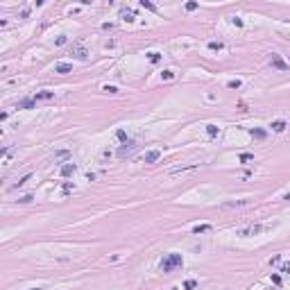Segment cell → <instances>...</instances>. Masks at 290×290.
<instances>
[{
  "instance_id": "1",
  "label": "cell",
  "mask_w": 290,
  "mask_h": 290,
  "mask_svg": "<svg viewBox=\"0 0 290 290\" xmlns=\"http://www.w3.org/2000/svg\"><path fill=\"white\" fill-rule=\"evenodd\" d=\"M175 268H181V256H179V254H168V256L161 261V270L172 272Z\"/></svg>"
},
{
  "instance_id": "2",
  "label": "cell",
  "mask_w": 290,
  "mask_h": 290,
  "mask_svg": "<svg viewBox=\"0 0 290 290\" xmlns=\"http://www.w3.org/2000/svg\"><path fill=\"white\" fill-rule=\"evenodd\" d=\"M263 231H268L265 224H252V227H247V229H240L238 236H256V234H263Z\"/></svg>"
},
{
  "instance_id": "3",
  "label": "cell",
  "mask_w": 290,
  "mask_h": 290,
  "mask_svg": "<svg viewBox=\"0 0 290 290\" xmlns=\"http://www.w3.org/2000/svg\"><path fill=\"white\" fill-rule=\"evenodd\" d=\"M270 63H272L274 68H279V71H290V63H286L279 55H272V57H270Z\"/></svg>"
},
{
  "instance_id": "4",
  "label": "cell",
  "mask_w": 290,
  "mask_h": 290,
  "mask_svg": "<svg viewBox=\"0 0 290 290\" xmlns=\"http://www.w3.org/2000/svg\"><path fill=\"white\" fill-rule=\"evenodd\" d=\"M71 55L75 57V59H86V57H89V52H86V48H84V45H73V48H71Z\"/></svg>"
},
{
  "instance_id": "5",
  "label": "cell",
  "mask_w": 290,
  "mask_h": 290,
  "mask_svg": "<svg viewBox=\"0 0 290 290\" xmlns=\"http://www.w3.org/2000/svg\"><path fill=\"white\" fill-rule=\"evenodd\" d=\"M52 97H55L52 91H39V93H34L32 100H34V102H45V100H52Z\"/></svg>"
},
{
  "instance_id": "6",
  "label": "cell",
  "mask_w": 290,
  "mask_h": 290,
  "mask_svg": "<svg viewBox=\"0 0 290 290\" xmlns=\"http://www.w3.org/2000/svg\"><path fill=\"white\" fill-rule=\"evenodd\" d=\"M143 159H145V163H156V161L161 159V152L159 150H150V152H145Z\"/></svg>"
},
{
  "instance_id": "7",
  "label": "cell",
  "mask_w": 290,
  "mask_h": 290,
  "mask_svg": "<svg viewBox=\"0 0 290 290\" xmlns=\"http://www.w3.org/2000/svg\"><path fill=\"white\" fill-rule=\"evenodd\" d=\"M71 71H73L71 63H57V66H55V73H59V75H66V73H71Z\"/></svg>"
},
{
  "instance_id": "8",
  "label": "cell",
  "mask_w": 290,
  "mask_h": 290,
  "mask_svg": "<svg viewBox=\"0 0 290 290\" xmlns=\"http://www.w3.org/2000/svg\"><path fill=\"white\" fill-rule=\"evenodd\" d=\"M75 170H77V166H75V163H66V166H61V177H68V175H73Z\"/></svg>"
},
{
  "instance_id": "9",
  "label": "cell",
  "mask_w": 290,
  "mask_h": 290,
  "mask_svg": "<svg viewBox=\"0 0 290 290\" xmlns=\"http://www.w3.org/2000/svg\"><path fill=\"white\" fill-rule=\"evenodd\" d=\"M197 166H184V168H175V170H170V175H181V172H188V170H195Z\"/></svg>"
},
{
  "instance_id": "10",
  "label": "cell",
  "mask_w": 290,
  "mask_h": 290,
  "mask_svg": "<svg viewBox=\"0 0 290 290\" xmlns=\"http://www.w3.org/2000/svg\"><path fill=\"white\" fill-rule=\"evenodd\" d=\"M206 231H211V224H197V227H193V234H206Z\"/></svg>"
},
{
  "instance_id": "11",
  "label": "cell",
  "mask_w": 290,
  "mask_h": 290,
  "mask_svg": "<svg viewBox=\"0 0 290 290\" xmlns=\"http://www.w3.org/2000/svg\"><path fill=\"white\" fill-rule=\"evenodd\" d=\"M270 127H272L274 132H283V129H286V123H283V120H274Z\"/></svg>"
},
{
  "instance_id": "12",
  "label": "cell",
  "mask_w": 290,
  "mask_h": 290,
  "mask_svg": "<svg viewBox=\"0 0 290 290\" xmlns=\"http://www.w3.org/2000/svg\"><path fill=\"white\" fill-rule=\"evenodd\" d=\"M242 204H247V200H240V202H224L222 208H234V206H242Z\"/></svg>"
},
{
  "instance_id": "13",
  "label": "cell",
  "mask_w": 290,
  "mask_h": 290,
  "mask_svg": "<svg viewBox=\"0 0 290 290\" xmlns=\"http://www.w3.org/2000/svg\"><path fill=\"white\" fill-rule=\"evenodd\" d=\"M18 107H21V109H32V107H34V100H21Z\"/></svg>"
},
{
  "instance_id": "14",
  "label": "cell",
  "mask_w": 290,
  "mask_h": 290,
  "mask_svg": "<svg viewBox=\"0 0 290 290\" xmlns=\"http://www.w3.org/2000/svg\"><path fill=\"white\" fill-rule=\"evenodd\" d=\"M123 21H134V11H129V9H123Z\"/></svg>"
},
{
  "instance_id": "15",
  "label": "cell",
  "mask_w": 290,
  "mask_h": 290,
  "mask_svg": "<svg viewBox=\"0 0 290 290\" xmlns=\"http://www.w3.org/2000/svg\"><path fill=\"white\" fill-rule=\"evenodd\" d=\"M208 50H213V52L222 50V43H220V41H211V43H208Z\"/></svg>"
},
{
  "instance_id": "16",
  "label": "cell",
  "mask_w": 290,
  "mask_h": 290,
  "mask_svg": "<svg viewBox=\"0 0 290 290\" xmlns=\"http://www.w3.org/2000/svg\"><path fill=\"white\" fill-rule=\"evenodd\" d=\"M238 159L242 161V163H247V161H254V154H247V152H242V154L238 156Z\"/></svg>"
},
{
  "instance_id": "17",
  "label": "cell",
  "mask_w": 290,
  "mask_h": 290,
  "mask_svg": "<svg viewBox=\"0 0 290 290\" xmlns=\"http://www.w3.org/2000/svg\"><path fill=\"white\" fill-rule=\"evenodd\" d=\"M141 7H145V9H150V11H156V7L152 2H147V0H141Z\"/></svg>"
},
{
  "instance_id": "18",
  "label": "cell",
  "mask_w": 290,
  "mask_h": 290,
  "mask_svg": "<svg viewBox=\"0 0 290 290\" xmlns=\"http://www.w3.org/2000/svg\"><path fill=\"white\" fill-rule=\"evenodd\" d=\"M195 286H197V281H195V279H188L186 283H184V288H186V290H193Z\"/></svg>"
},
{
  "instance_id": "19",
  "label": "cell",
  "mask_w": 290,
  "mask_h": 290,
  "mask_svg": "<svg viewBox=\"0 0 290 290\" xmlns=\"http://www.w3.org/2000/svg\"><path fill=\"white\" fill-rule=\"evenodd\" d=\"M206 132H208V136H216L218 134V127L216 125H206Z\"/></svg>"
},
{
  "instance_id": "20",
  "label": "cell",
  "mask_w": 290,
  "mask_h": 290,
  "mask_svg": "<svg viewBox=\"0 0 290 290\" xmlns=\"http://www.w3.org/2000/svg\"><path fill=\"white\" fill-rule=\"evenodd\" d=\"M147 57H150V61H152V63H156V61L161 59V55H159V52H150Z\"/></svg>"
},
{
  "instance_id": "21",
  "label": "cell",
  "mask_w": 290,
  "mask_h": 290,
  "mask_svg": "<svg viewBox=\"0 0 290 290\" xmlns=\"http://www.w3.org/2000/svg\"><path fill=\"white\" fill-rule=\"evenodd\" d=\"M55 159H68V150H61V152H57Z\"/></svg>"
},
{
  "instance_id": "22",
  "label": "cell",
  "mask_w": 290,
  "mask_h": 290,
  "mask_svg": "<svg viewBox=\"0 0 290 290\" xmlns=\"http://www.w3.org/2000/svg\"><path fill=\"white\" fill-rule=\"evenodd\" d=\"M116 136H118V141H123V143L127 141V134H125L123 129H118V132H116Z\"/></svg>"
},
{
  "instance_id": "23",
  "label": "cell",
  "mask_w": 290,
  "mask_h": 290,
  "mask_svg": "<svg viewBox=\"0 0 290 290\" xmlns=\"http://www.w3.org/2000/svg\"><path fill=\"white\" fill-rule=\"evenodd\" d=\"M227 86H229V89H240V82H238V79H231Z\"/></svg>"
},
{
  "instance_id": "24",
  "label": "cell",
  "mask_w": 290,
  "mask_h": 290,
  "mask_svg": "<svg viewBox=\"0 0 290 290\" xmlns=\"http://www.w3.org/2000/svg\"><path fill=\"white\" fill-rule=\"evenodd\" d=\"M161 75H163V79H172V77H175V73H172V71H163Z\"/></svg>"
},
{
  "instance_id": "25",
  "label": "cell",
  "mask_w": 290,
  "mask_h": 290,
  "mask_svg": "<svg viewBox=\"0 0 290 290\" xmlns=\"http://www.w3.org/2000/svg\"><path fill=\"white\" fill-rule=\"evenodd\" d=\"M104 91H107V93H118V89H116V86H109V84L104 86Z\"/></svg>"
},
{
  "instance_id": "26",
  "label": "cell",
  "mask_w": 290,
  "mask_h": 290,
  "mask_svg": "<svg viewBox=\"0 0 290 290\" xmlns=\"http://www.w3.org/2000/svg\"><path fill=\"white\" fill-rule=\"evenodd\" d=\"M18 202H21V204H27V202H32V195H25V197H21Z\"/></svg>"
},
{
  "instance_id": "27",
  "label": "cell",
  "mask_w": 290,
  "mask_h": 290,
  "mask_svg": "<svg viewBox=\"0 0 290 290\" xmlns=\"http://www.w3.org/2000/svg\"><path fill=\"white\" fill-rule=\"evenodd\" d=\"M252 134L256 136V138H263V136H265V132H261V129H256V132H254V129H252Z\"/></svg>"
},
{
  "instance_id": "28",
  "label": "cell",
  "mask_w": 290,
  "mask_h": 290,
  "mask_svg": "<svg viewBox=\"0 0 290 290\" xmlns=\"http://www.w3.org/2000/svg\"><path fill=\"white\" fill-rule=\"evenodd\" d=\"M186 9H188V11H193V9H197V2H186Z\"/></svg>"
},
{
  "instance_id": "29",
  "label": "cell",
  "mask_w": 290,
  "mask_h": 290,
  "mask_svg": "<svg viewBox=\"0 0 290 290\" xmlns=\"http://www.w3.org/2000/svg\"><path fill=\"white\" fill-rule=\"evenodd\" d=\"M281 272H290V263H286V265H283V270Z\"/></svg>"
},
{
  "instance_id": "30",
  "label": "cell",
  "mask_w": 290,
  "mask_h": 290,
  "mask_svg": "<svg viewBox=\"0 0 290 290\" xmlns=\"http://www.w3.org/2000/svg\"><path fill=\"white\" fill-rule=\"evenodd\" d=\"M283 200H290V193H286V195H283Z\"/></svg>"
},
{
  "instance_id": "31",
  "label": "cell",
  "mask_w": 290,
  "mask_h": 290,
  "mask_svg": "<svg viewBox=\"0 0 290 290\" xmlns=\"http://www.w3.org/2000/svg\"><path fill=\"white\" fill-rule=\"evenodd\" d=\"M30 290H41V288H30Z\"/></svg>"
}]
</instances>
